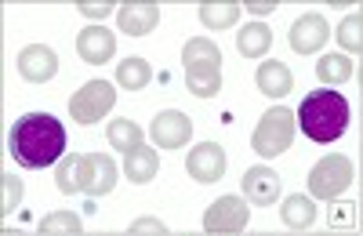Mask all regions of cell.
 Instances as JSON below:
<instances>
[{
  "mask_svg": "<svg viewBox=\"0 0 363 236\" xmlns=\"http://www.w3.org/2000/svg\"><path fill=\"white\" fill-rule=\"evenodd\" d=\"M269 47H272V29L265 22H247L236 33V51L244 58H262Z\"/></svg>",
  "mask_w": 363,
  "mask_h": 236,
  "instance_id": "18",
  "label": "cell"
},
{
  "mask_svg": "<svg viewBox=\"0 0 363 236\" xmlns=\"http://www.w3.org/2000/svg\"><path fill=\"white\" fill-rule=\"evenodd\" d=\"M247 11L251 15H269V11H277V0H247Z\"/></svg>",
  "mask_w": 363,
  "mask_h": 236,
  "instance_id": "30",
  "label": "cell"
},
{
  "mask_svg": "<svg viewBox=\"0 0 363 236\" xmlns=\"http://www.w3.org/2000/svg\"><path fill=\"white\" fill-rule=\"evenodd\" d=\"M149 138H153L160 150H182V145L193 138V120L178 109H164V113L153 116V124H149Z\"/></svg>",
  "mask_w": 363,
  "mask_h": 236,
  "instance_id": "8",
  "label": "cell"
},
{
  "mask_svg": "<svg viewBox=\"0 0 363 236\" xmlns=\"http://www.w3.org/2000/svg\"><path fill=\"white\" fill-rule=\"evenodd\" d=\"M280 189H284V179L272 167L258 164V167L244 171V196H247V203H255V208H269V203H277Z\"/></svg>",
  "mask_w": 363,
  "mask_h": 236,
  "instance_id": "11",
  "label": "cell"
},
{
  "mask_svg": "<svg viewBox=\"0 0 363 236\" xmlns=\"http://www.w3.org/2000/svg\"><path fill=\"white\" fill-rule=\"evenodd\" d=\"M200 22L207 29H229L240 22V4L236 0H203L200 4Z\"/></svg>",
  "mask_w": 363,
  "mask_h": 236,
  "instance_id": "20",
  "label": "cell"
},
{
  "mask_svg": "<svg viewBox=\"0 0 363 236\" xmlns=\"http://www.w3.org/2000/svg\"><path fill=\"white\" fill-rule=\"evenodd\" d=\"M116 106V91L109 80H87L80 91L69 99V113L77 124H95Z\"/></svg>",
  "mask_w": 363,
  "mask_h": 236,
  "instance_id": "7",
  "label": "cell"
},
{
  "mask_svg": "<svg viewBox=\"0 0 363 236\" xmlns=\"http://www.w3.org/2000/svg\"><path fill=\"white\" fill-rule=\"evenodd\" d=\"M255 84H258V91L265 99H284V95H291L294 77H291L287 62H280V58H265V62L258 66V73H255Z\"/></svg>",
  "mask_w": 363,
  "mask_h": 236,
  "instance_id": "16",
  "label": "cell"
},
{
  "mask_svg": "<svg viewBox=\"0 0 363 236\" xmlns=\"http://www.w3.org/2000/svg\"><path fill=\"white\" fill-rule=\"evenodd\" d=\"M338 44L349 51V55H363V15H345L342 26H338Z\"/></svg>",
  "mask_w": 363,
  "mask_h": 236,
  "instance_id": "26",
  "label": "cell"
},
{
  "mask_svg": "<svg viewBox=\"0 0 363 236\" xmlns=\"http://www.w3.org/2000/svg\"><path fill=\"white\" fill-rule=\"evenodd\" d=\"M106 138H109L113 150H124V153H131V150H138V145H145V142H142V138H145L142 128H138L135 120H128V116H120V120H109Z\"/></svg>",
  "mask_w": 363,
  "mask_h": 236,
  "instance_id": "23",
  "label": "cell"
},
{
  "mask_svg": "<svg viewBox=\"0 0 363 236\" xmlns=\"http://www.w3.org/2000/svg\"><path fill=\"white\" fill-rule=\"evenodd\" d=\"M0 236H29V232H22V229H4Z\"/></svg>",
  "mask_w": 363,
  "mask_h": 236,
  "instance_id": "31",
  "label": "cell"
},
{
  "mask_svg": "<svg viewBox=\"0 0 363 236\" xmlns=\"http://www.w3.org/2000/svg\"><path fill=\"white\" fill-rule=\"evenodd\" d=\"M124 236H171V229L160 218H153V215H142L138 222H131V229Z\"/></svg>",
  "mask_w": 363,
  "mask_h": 236,
  "instance_id": "28",
  "label": "cell"
},
{
  "mask_svg": "<svg viewBox=\"0 0 363 236\" xmlns=\"http://www.w3.org/2000/svg\"><path fill=\"white\" fill-rule=\"evenodd\" d=\"M352 186V160L345 153H327L313 171H309V193L316 200L335 203L338 196H345Z\"/></svg>",
  "mask_w": 363,
  "mask_h": 236,
  "instance_id": "5",
  "label": "cell"
},
{
  "mask_svg": "<svg viewBox=\"0 0 363 236\" xmlns=\"http://www.w3.org/2000/svg\"><path fill=\"white\" fill-rule=\"evenodd\" d=\"M77 11L84 15V18H95V26H102L116 8L109 4V0H80V4H77Z\"/></svg>",
  "mask_w": 363,
  "mask_h": 236,
  "instance_id": "29",
  "label": "cell"
},
{
  "mask_svg": "<svg viewBox=\"0 0 363 236\" xmlns=\"http://www.w3.org/2000/svg\"><path fill=\"white\" fill-rule=\"evenodd\" d=\"M84 232V222L80 215L73 211H51L40 218V232L37 236H80Z\"/></svg>",
  "mask_w": 363,
  "mask_h": 236,
  "instance_id": "25",
  "label": "cell"
},
{
  "mask_svg": "<svg viewBox=\"0 0 363 236\" xmlns=\"http://www.w3.org/2000/svg\"><path fill=\"white\" fill-rule=\"evenodd\" d=\"M280 218H284L287 229H309V225L316 222V203H313V196L291 193V196L284 200V208H280Z\"/></svg>",
  "mask_w": 363,
  "mask_h": 236,
  "instance_id": "19",
  "label": "cell"
},
{
  "mask_svg": "<svg viewBox=\"0 0 363 236\" xmlns=\"http://www.w3.org/2000/svg\"><path fill=\"white\" fill-rule=\"evenodd\" d=\"M116 186V160L109 153H87L84 160V193L87 196H106Z\"/></svg>",
  "mask_w": 363,
  "mask_h": 236,
  "instance_id": "15",
  "label": "cell"
},
{
  "mask_svg": "<svg viewBox=\"0 0 363 236\" xmlns=\"http://www.w3.org/2000/svg\"><path fill=\"white\" fill-rule=\"evenodd\" d=\"M186 171L189 179H196L200 186H211L225 174V150L218 142H200L196 150H189V160H186Z\"/></svg>",
  "mask_w": 363,
  "mask_h": 236,
  "instance_id": "9",
  "label": "cell"
},
{
  "mask_svg": "<svg viewBox=\"0 0 363 236\" xmlns=\"http://www.w3.org/2000/svg\"><path fill=\"white\" fill-rule=\"evenodd\" d=\"M247 218H251L247 196H218L203 211V232L207 236H240L247 229Z\"/></svg>",
  "mask_w": 363,
  "mask_h": 236,
  "instance_id": "6",
  "label": "cell"
},
{
  "mask_svg": "<svg viewBox=\"0 0 363 236\" xmlns=\"http://www.w3.org/2000/svg\"><path fill=\"white\" fill-rule=\"evenodd\" d=\"M327 37H330V26H327V18L316 15V11H306L301 18H294V26H291V47H294L298 55L320 51V47L327 44Z\"/></svg>",
  "mask_w": 363,
  "mask_h": 236,
  "instance_id": "13",
  "label": "cell"
},
{
  "mask_svg": "<svg viewBox=\"0 0 363 236\" xmlns=\"http://www.w3.org/2000/svg\"><path fill=\"white\" fill-rule=\"evenodd\" d=\"M157 171H160V157H157V150H149V145H138V150H131L128 160H124V174L135 186L153 182Z\"/></svg>",
  "mask_w": 363,
  "mask_h": 236,
  "instance_id": "17",
  "label": "cell"
},
{
  "mask_svg": "<svg viewBox=\"0 0 363 236\" xmlns=\"http://www.w3.org/2000/svg\"><path fill=\"white\" fill-rule=\"evenodd\" d=\"M8 145L22 167H51L66 157V128L51 113H26L15 120Z\"/></svg>",
  "mask_w": 363,
  "mask_h": 236,
  "instance_id": "1",
  "label": "cell"
},
{
  "mask_svg": "<svg viewBox=\"0 0 363 236\" xmlns=\"http://www.w3.org/2000/svg\"><path fill=\"white\" fill-rule=\"evenodd\" d=\"M149 80H153V66L138 55L124 58V62L116 66V84L124 87V91H142V87H149Z\"/></svg>",
  "mask_w": 363,
  "mask_h": 236,
  "instance_id": "21",
  "label": "cell"
},
{
  "mask_svg": "<svg viewBox=\"0 0 363 236\" xmlns=\"http://www.w3.org/2000/svg\"><path fill=\"white\" fill-rule=\"evenodd\" d=\"M77 55L87 66H102L116 55V33H109L106 26H87L77 33Z\"/></svg>",
  "mask_w": 363,
  "mask_h": 236,
  "instance_id": "14",
  "label": "cell"
},
{
  "mask_svg": "<svg viewBox=\"0 0 363 236\" xmlns=\"http://www.w3.org/2000/svg\"><path fill=\"white\" fill-rule=\"evenodd\" d=\"M316 77L330 87V84H345V80H352V58L349 55H323L320 62H316Z\"/></svg>",
  "mask_w": 363,
  "mask_h": 236,
  "instance_id": "24",
  "label": "cell"
},
{
  "mask_svg": "<svg viewBox=\"0 0 363 236\" xmlns=\"http://www.w3.org/2000/svg\"><path fill=\"white\" fill-rule=\"evenodd\" d=\"M294 120H298V116H294L287 106L265 109L262 120H258V128H255V135H251V150H255L258 157H265V160L287 153V150H291V138H294Z\"/></svg>",
  "mask_w": 363,
  "mask_h": 236,
  "instance_id": "4",
  "label": "cell"
},
{
  "mask_svg": "<svg viewBox=\"0 0 363 236\" xmlns=\"http://www.w3.org/2000/svg\"><path fill=\"white\" fill-rule=\"evenodd\" d=\"M294 116H298V128L313 142H335L349 128V102H345L342 91L323 87V91H309L306 99H301Z\"/></svg>",
  "mask_w": 363,
  "mask_h": 236,
  "instance_id": "2",
  "label": "cell"
},
{
  "mask_svg": "<svg viewBox=\"0 0 363 236\" xmlns=\"http://www.w3.org/2000/svg\"><path fill=\"white\" fill-rule=\"evenodd\" d=\"M0 215H11L18 208L22 200V179H15V174H0Z\"/></svg>",
  "mask_w": 363,
  "mask_h": 236,
  "instance_id": "27",
  "label": "cell"
},
{
  "mask_svg": "<svg viewBox=\"0 0 363 236\" xmlns=\"http://www.w3.org/2000/svg\"><path fill=\"white\" fill-rule=\"evenodd\" d=\"M58 73V55L48 44H29L18 51V77L29 84H48Z\"/></svg>",
  "mask_w": 363,
  "mask_h": 236,
  "instance_id": "12",
  "label": "cell"
},
{
  "mask_svg": "<svg viewBox=\"0 0 363 236\" xmlns=\"http://www.w3.org/2000/svg\"><path fill=\"white\" fill-rule=\"evenodd\" d=\"M157 22H160V4H153V0H131V4L116 8V26H120V33H128V37L153 33Z\"/></svg>",
  "mask_w": 363,
  "mask_h": 236,
  "instance_id": "10",
  "label": "cell"
},
{
  "mask_svg": "<svg viewBox=\"0 0 363 236\" xmlns=\"http://www.w3.org/2000/svg\"><path fill=\"white\" fill-rule=\"evenodd\" d=\"M84 153H69V157H62L58 160V171H55V182H58V189H62L66 196H73V193H84Z\"/></svg>",
  "mask_w": 363,
  "mask_h": 236,
  "instance_id": "22",
  "label": "cell"
},
{
  "mask_svg": "<svg viewBox=\"0 0 363 236\" xmlns=\"http://www.w3.org/2000/svg\"><path fill=\"white\" fill-rule=\"evenodd\" d=\"M182 62H186V84L196 99H211L222 91V51L215 40H207V37L186 40Z\"/></svg>",
  "mask_w": 363,
  "mask_h": 236,
  "instance_id": "3",
  "label": "cell"
}]
</instances>
